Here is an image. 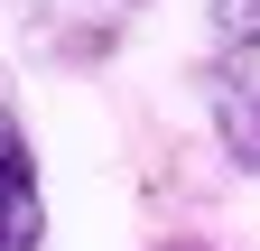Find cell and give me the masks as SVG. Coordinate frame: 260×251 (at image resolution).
Here are the masks:
<instances>
[{
  "label": "cell",
  "mask_w": 260,
  "mask_h": 251,
  "mask_svg": "<svg viewBox=\"0 0 260 251\" xmlns=\"http://www.w3.org/2000/svg\"><path fill=\"white\" fill-rule=\"evenodd\" d=\"M214 131H223V149L260 177V75H214Z\"/></svg>",
  "instance_id": "7a4b0ae2"
},
{
  "label": "cell",
  "mask_w": 260,
  "mask_h": 251,
  "mask_svg": "<svg viewBox=\"0 0 260 251\" xmlns=\"http://www.w3.org/2000/svg\"><path fill=\"white\" fill-rule=\"evenodd\" d=\"M177 251H205V242H177Z\"/></svg>",
  "instance_id": "5b68a950"
},
{
  "label": "cell",
  "mask_w": 260,
  "mask_h": 251,
  "mask_svg": "<svg viewBox=\"0 0 260 251\" xmlns=\"http://www.w3.org/2000/svg\"><path fill=\"white\" fill-rule=\"evenodd\" d=\"M214 38L223 47H260V0H214Z\"/></svg>",
  "instance_id": "3957f363"
},
{
  "label": "cell",
  "mask_w": 260,
  "mask_h": 251,
  "mask_svg": "<svg viewBox=\"0 0 260 251\" xmlns=\"http://www.w3.org/2000/svg\"><path fill=\"white\" fill-rule=\"evenodd\" d=\"M10 159H28V131H19V112L0 103V168H10Z\"/></svg>",
  "instance_id": "277c9868"
},
{
  "label": "cell",
  "mask_w": 260,
  "mask_h": 251,
  "mask_svg": "<svg viewBox=\"0 0 260 251\" xmlns=\"http://www.w3.org/2000/svg\"><path fill=\"white\" fill-rule=\"evenodd\" d=\"M47 242V196H38V159L0 168V251H38Z\"/></svg>",
  "instance_id": "6da1fadb"
}]
</instances>
